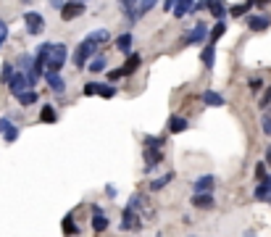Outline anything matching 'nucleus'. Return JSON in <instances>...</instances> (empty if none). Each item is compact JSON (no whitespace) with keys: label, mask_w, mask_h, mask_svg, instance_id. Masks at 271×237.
I'll return each instance as SVG.
<instances>
[{"label":"nucleus","mask_w":271,"mask_h":237,"mask_svg":"<svg viewBox=\"0 0 271 237\" xmlns=\"http://www.w3.org/2000/svg\"><path fill=\"white\" fill-rule=\"evenodd\" d=\"M8 85H11V92L18 95V92H24V90H27L29 79H27V76H24V72H21V74H14V79H11Z\"/></svg>","instance_id":"obj_12"},{"label":"nucleus","mask_w":271,"mask_h":237,"mask_svg":"<svg viewBox=\"0 0 271 237\" xmlns=\"http://www.w3.org/2000/svg\"><path fill=\"white\" fill-rule=\"evenodd\" d=\"M137 66H140V55H132V58H129V61L124 63V66H121V72H124V76H129V74L134 72V69H137Z\"/></svg>","instance_id":"obj_27"},{"label":"nucleus","mask_w":271,"mask_h":237,"mask_svg":"<svg viewBox=\"0 0 271 237\" xmlns=\"http://www.w3.org/2000/svg\"><path fill=\"white\" fill-rule=\"evenodd\" d=\"M50 3H53L55 8H63V0H50Z\"/></svg>","instance_id":"obj_44"},{"label":"nucleus","mask_w":271,"mask_h":237,"mask_svg":"<svg viewBox=\"0 0 271 237\" xmlns=\"http://www.w3.org/2000/svg\"><path fill=\"white\" fill-rule=\"evenodd\" d=\"M214 184H216L214 177H211V174H203V177L195 179V193H208V190H214Z\"/></svg>","instance_id":"obj_11"},{"label":"nucleus","mask_w":271,"mask_h":237,"mask_svg":"<svg viewBox=\"0 0 271 237\" xmlns=\"http://www.w3.org/2000/svg\"><path fill=\"white\" fill-rule=\"evenodd\" d=\"M156 3H158V0H140V3H137V18H140V16H145L147 11L156 8Z\"/></svg>","instance_id":"obj_25"},{"label":"nucleus","mask_w":271,"mask_h":237,"mask_svg":"<svg viewBox=\"0 0 271 237\" xmlns=\"http://www.w3.org/2000/svg\"><path fill=\"white\" fill-rule=\"evenodd\" d=\"M98 48H100V45H98V42H92V40H90V37H87V40H85V42H82V45H79V48H76V55H74V63H76V66H79V69H82V66H85V61H87V58H90V55H92V53H95V50H98Z\"/></svg>","instance_id":"obj_1"},{"label":"nucleus","mask_w":271,"mask_h":237,"mask_svg":"<svg viewBox=\"0 0 271 237\" xmlns=\"http://www.w3.org/2000/svg\"><path fill=\"white\" fill-rule=\"evenodd\" d=\"M214 58H216V48H214V42H211V45H205V48H203L200 61H203L205 69H211V66H214Z\"/></svg>","instance_id":"obj_15"},{"label":"nucleus","mask_w":271,"mask_h":237,"mask_svg":"<svg viewBox=\"0 0 271 237\" xmlns=\"http://www.w3.org/2000/svg\"><path fill=\"white\" fill-rule=\"evenodd\" d=\"M140 227H143V224H140L137 214H134V208H126L124 216H121V229H124V232H129V229H132V232H137Z\"/></svg>","instance_id":"obj_5"},{"label":"nucleus","mask_w":271,"mask_h":237,"mask_svg":"<svg viewBox=\"0 0 271 237\" xmlns=\"http://www.w3.org/2000/svg\"><path fill=\"white\" fill-rule=\"evenodd\" d=\"M100 85H95V82H90V85H85V95H98Z\"/></svg>","instance_id":"obj_36"},{"label":"nucleus","mask_w":271,"mask_h":237,"mask_svg":"<svg viewBox=\"0 0 271 237\" xmlns=\"http://www.w3.org/2000/svg\"><path fill=\"white\" fill-rule=\"evenodd\" d=\"M187 127H190V121H187L184 116H171V119H169V132H171V134L184 132Z\"/></svg>","instance_id":"obj_14"},{"label":"nucleus","mask_w":271,"mask_h":237,"mask_svg":"<svg viewBox=\"0 0 271 237\" xmlns=\"http://www.w3.org/2000/svg\"><path fill=\"white\" fill-rule=\"evenodd\" d=\"M0 132H3L5 143H16V137H18V129H16L14 124H11V119H0Z\"/></svg>","instance_id":"obj_8"},{"label":"nucleus","mask_w":271,"mask_h":237,"mask_svg":"<svg viewBox=\"0 0 271 237\" xmlns=\"http://www.w3.org/2000/svg\"><path fill=\"white\" fill-rule=\"evenodd\" d=\"M134 3H137V0H121V5H124V8H126V18H129V21H134V18H137V11H134Z\"/></svg>","instance_id":"obj_29"},{"label":"nucleus","mask_w":271,"mask_h":237,"mask_svg":"<svg viewBox=\"0 0 271 237\" xmlns=\"http://www.w3.org/2000/svg\"><path fill=\"white\" fill-rule=\"evenodd\" d=\"M174 3H177V0H166V11H171V8H174Z\"/></svg>","instance_id":"obj_45"},{"label":"nucleus","mask_w":271,"mask_h":237,"mask_svg":"<svg viewBox=\"0 0 271 237\" xmlns=\"http://www.w3.org/2000/svg\"><path fill=\"white\" fill-rule=\"evenodd\" d=\"M224 32H227V27H224V21H218L216 27H214V32H208V40H211V42H216L218 37L224 35Z\"/></svg>","instance_id":"obj_31"},{"label":"nucleus","mask_w":271,"mask_h":237,"mask_svg":"<svg viewBox=\"0 0 271 237\" xmlns=\"http://www.w3.org/2000/svg\"><path fill=\"white\" fill-rule=\"evenodd\" d=\"M255 177L258 179H266V164H258L255 166Z\"/></svg>","instance_id":"obj_39"},{"label":"nucleus","mask_w":271,"mask_h":237,"mask_svg":"<svg viewBox=\"0 0 271 237\" xmlns=\"http://www.w3.org/2000/svg\"><path fill=\"white\" fill-rule=\"evenodd\" d=\"M5 40H8V27L0 21V48H3V42H5Z\"/></svg>","instance_id":"obj_37"},{"label":"nucleus","mask_w":271,"mask_h":237,"mask_svg":"<svg viewBox=\"0 0 271 237\" xmlns=\"http://www.w3.org/2000/svg\"><path fill=\"white\" fill-rule=\"evenodd\" d=\"M184 40L190 42V45H200L203 40H208V27H205L203 21H200V24H195V29H190V35H187Z\"/></svg>","instance_id":"obj_6"},{"label":"nucleus","mask_w":271,"mask_h":237,"mask_svg":"<svg viewBox=\"0 0 271 237\" xmlns=\"http://www.w3.org/2000/svg\"><path fill=\"white\" fill-rule=\"evenodd\" d=\"M269 103H271V87L266 90V95H263V98H261V108H266Z\"/></svg>","instance_id":"obj_40"},{"label":"nucleus","mask_w":271,"mask_h":237,"mask_svg":"<svg viewBox=\"0 0 271 237\" xmlns=\"http://www.w3.org/2000/svg\"><path fill=\"white\" fill-rule=\"evenodd\" d=\"M37 98H40V95L35 92V90H24V92H18L16 95V100L21 106H32V103H37Z\"/></svg>","instance_id":"obj_18"},{"label":"nucleus","mask_w":271,"mask_h":237,"mask_svg":"<svg viewBox=\"0 0 271 237\" xmlns=\"http://www.w3.org/2000/svg\"><path fill=\"white\" fill-rule=\"evenodd\" d=\"M63 232H66V235H76V232H79V229H76V224H74V216L72 214L63 219Z\"/></svg>","instance_id":"obj_30"},{"label":"nucleus","mask_w":271,"mask_h":237,"mask_svg":"<svg viewBox=\"0 0 271 237\" xmlns=\"http://www.w3.org/2000/svg\"><path fill=\"white\" fill-rule=\"evenodd\" d=\"M248 3H266V0H248Z\"/></svg>","instance_id":"obj_46"},{"label":"nucleus","mask_w":271,"mask_h":237,"mask_svg":"<svg viewBox=\"0 0 271 237\" xmlns=\"http://www.w3.org/2000/svg\"><path fill=\"white\" fill-rule=\"evenodd\" d=\"M18 66H21L24 74H29L32 66H35V63H32V55H21V58H18Z\"/></svg>","instance_id":"obj_32"},{"label":"nucleus","mask_w":271,"mask_h":237,"mask_svg":"<svg viewBox=\"0 0 271 237\" xmlns=\"http://www.w3.org/2000/svg\"><path fill=\"white\" fill-rule=\"evenodd\" d=\"M45 82H48L55 92H66V82L61 79V74H58L55 69H48V72H45Z\"/></svg>","instance_id":"obj_7"},{"label":"nucleus","mask_w":271,"mask_h":237,"mask_svg":"<svg viewBox=\"0 0 271 237\" xmlns=\"http://www.w3.org/2000/svg\"><path fill=\"white\" fill-rule=\"evenodd\" d=\"M203 103L205 106H214V108H221L224 106V98L218 92H214V90H208V92H203Z\"/></svg>","instance_id":"obj_17"},{"label":"nucleus","mask_w":271,"mask_h":237,"mask_svg":"<svg viewBox=\"0 0 271 237\" xmlns=\"http://www.w3.org/2000/svg\"><path fill=\"white\" fill-rule=\"evenodd\" d=\"M208 11H211V14H214L216 18H221L224 14H227V8H224L221 0H208Z\"/></svg>","instance_id":"obj_23"},{"label":"nucleus","mask_w":271,"mask_h":237,"mask_svg":"<svg viewBox=\"0 0 271 237\" xmlns=\"http://www.w3.org/2000/svg\"><path fill=\"white\" fill-rule=\"evenodd\" d=\"M132 35H129V32H126V35H121L119 37V40H116V48H119L121 50V53H129V50H132Z\"/></svg>","instance_id":"obj_22"},{"label":"nucleus","mask_w":271,"mask_h":237,"mask_svg":"<svg viewBox=\"0 0 271 237\" xmlns=\"http://www.w3.org/2000/svg\"><path fill=\"white\" fill-rule=\"evenodd\" d=\"M248 5H250V3H242V5H235V8H232V16H245V11H248Z\"/></svg>","instance_id":"obj_35"},{"label":"nucleus","mask_w":271,"mask_h":237,"mask_svg":"<svg viewBox=\"0 0 271 237\" xmlns=\"http://www.w3.org/2000/svg\"><path fill=\"white\" fill-rule=\"evenodd\" d=\"M11 79H14V66H11V63H3V69H0V82L8 85Z\"/></svg>","instance_id":"obj_26"},{"label":"nucleus","mask_w":271,"mask_h":237,"mask_svg":"<svg viewBox=\"0 0 271 237\" xmlns=\"http://www.w3.org/2000/svg\"><path fill=\"white\" fill-rule=\"evenodd\" d=\"M92 211H95V219H92V229H95V232H106V229H108V219H106V216L100 214V208H92Z\"/></svg>","instance_id":"obj_19"},{"label":"nucleus","mask_w":271,"mask_h":237,"mask_svg":"<svg viewBox=\"0 0 271 237\" xmlns=\"http://www.w3.org/2000/svg\"><path fill=\"white\" fill-rule=\"evenodd\" d=\"M85 14V0H74V3H63L61 8V18L63 21H72V18Z\"/></svg>","instance_id":"obj_3"},{"label":"nucleus","mask_w":271,"mask_h":237,"mask_svg":"<svg viewBox=\"0 0 271 237\" xmlns=\"http://www.w3.org/2000/svg\"><path fill=\"white\" fill-rule=\"evenodd\" d=\"M161 161H163V153H161L158 148H156V150H150V148L145 150V166H147V169H153V166H158Z\"/></svg>","instance_id":"obj_16"},{"label":"nucleus","mask_w":271,"mask_h":237,"mask_svg":"<svg viewBox=\"0 0 271 237\" xmlns=\"http://www.w3.org/2000/svg\"><path fill=\"white\" fill-rule=\"evenodd\" d=\"M66 53H69L66 45H53V50L48 53V61H45V63H48V69H55V72H58V69L66 63Z\"/></svg>","instance_id":"obj_2"},{"label":"nucleus","mask_w":271,"mask_h":237,"mask_svg":"<svg viewBox=\"0 0 271 237\" xmlns=\"http://www.w3.org/2000/svg\"><path fill=\"white\" fill-rule=\"evenodd\" d=\"M24 24H27L29 35H40L42 27H45V18L40 14H35V11H27V14H24Z\"/></svg>","instance_id":"obj_4"},{"label":"nucleus","mask_w":271,"mask_h":237,"mask_svg":"<svg viewBox=\"0 0 271 237\" xmlns=\"http://www.w3.org/2000/svg\"><path fill=\"white\" fill-rule=\"evenodd\" d=\"M271 198V177L261 179V184L255 187V201H269Z\"/></svg>","instance_id":"obj_13"},{"label":"nucleus","mask_w":271,"mask_h":237,"mask_svg":"<svg viewBox=\"0 0 271 237\" xmlns=\"http://www.w3.org/2000/svg\"><path fill=\"white\" fill-rule=\"evenodd\" d=\"M192 8H195V0H177L171 11H174V16H177V18H184Z\"/></svg>","instance_id":"obj_10"},{"label":"nucleus","mask_w":271,"mask_h":237,"mask_svg":"<svg viewBox=\"0 0 271 237\" xmlns=\"http://www.w3.org/2000/svg\"><path fill=\"white\" fill-rule=\"evenodd\" d=\"M266 166H271V145L266 148Z\"/></svg>","instance_id":"obj_43"},{"label":"nucleus","mask_w":271,"mask_h":237,"mask_svg":"<svg viewBox=\"0 0 271 237\" xmlns=\"http://www.w3.org/2000/svg\"><path fill=\"white\" fill-rule=\"evenodd\" d=\"M147 145H153V148H161V137H147Z\"/></svg>","instance_id":"obj_42"},{"label":"nucleus","mask_w":271,"mask_h":237,"mask_svg":"<svg viewBox=\"0 0 271 237\" xmlns=\"http://www.w3.org/2000/svg\"><path fill=\"white\" fill-rule=\"evenodd\" d=\"M90 40L98 42V45H106L108 40H111V35H108V29H95L92 35H90Z\"/></svg>","instance_id":"obj_24"},{"label":"nucleus","mask_w":271,"mask_h":237,"mask_svg":"<svg viewBox=\"0 0 271 237\" xmlns=\"http://www.w3.org/2000/svg\"><path fill=\"white\" fill-rule=\"evenodd\" d=\"M40 121H42V124H55V121H58L55 108H53V106H42V111H40Z\"/></svg>","instance_id":"obj_21"},{"label":"nucleus","mask_w":271,"mask_h":237,"mask_svg":"<svg viewBox=\"0 0 271 237\" xmlns=\"http://www.w3.org/2000/svg\"><path fill=\"white\" fill-rule=\"evenodd\" d=\"M174 179V171H169V174H163L161 179H156V182H150V190H161V187H166V184H169Z\"/></svg>","instance_id":"obj_28"},{"label":"nucleus","mask_w":271,"mask_h":237,"mask_svg":"<svg viewBox=\"0 0 271 237\" xmlns=\"http://www.w3.org/2000/svg\"><path fill=\"white\" fill-rule=\"evenodd\" d=\"M248 27L253 29V32H263V29H269V18H263V16H250V18H248Z\"/></svg>","instance_id":"obj_20"},{"label":"nucleus","mask_w":271,"mask_h":237,"mask_svg":"<svg viewBox=\"0 0 271 237\" xmlns=\"http://www.w3.org/2000/svg\"><path fill=\"white\" fill-rule=\"evenodd\" d=\"M192 206L195 208H214V195H211V190L208 193H195L192 195Z\"/></svg>","instance_id":"obj_9"},{"label":"nucleus","mask_w":271,"mask_h":237,"mask_svg":"<svg viewBox=\"0 0 271 237\" xmlns=\"http://www.w3.org/2000/svg\"><path fill=\"white\" fill-rule=\"evenodd\" d=\"M121 76H124V72H121V69H113V72H108V79H111V82H119Z\"/></svg>","instance_id":"obj_38"},{"label":"nucleus","mask_w":271,"mask_h":237,"mask_svg":"<svg viewBox=\"0 0 271 237\" xmlns=\"http://www.w3.org/2000/svg\"><path fill=\"white\" fill-rule=\"evenodd\" d=\"M103 69H106V58H103V55L90 63V72H103Z\"/></svg>","instance_id":"obj_34"},{"label":"nucleus","mask_w":271,"mask_h":237,"mask_svg":"<svg viewBox=\"0 0 271 237\" xmlns=\"http://www.w3.org/2000/svg\"><path fill=\"white\" fill-rule=\"evenodd\" d=\"M98 95H100V98H113V95H116V87L113 85H100Z\"/></svg>","instance_id":"obj_33"},{"label":"nucleus","mask_w":271,"mask_h":237,"mask_svg":"<svg viewBox=\"0 0 271 237\" xmlns=\"http://www.w3.org/2000/svg\"><path fill=\"white\" fill-rule=\"evenodd\" d=\"M263 132L271 134V116H263Z\"/></svg>","instance_id":"obj_41"}]
</instances>
